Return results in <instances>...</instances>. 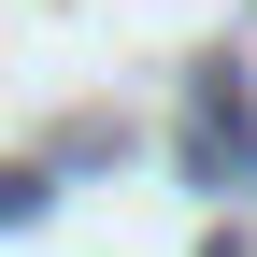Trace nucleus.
<instances>
[{"label": "nucleus", "instance_id": "1", "mask_svg": "<svg viewBox=\"0 0 257 257\" xmlns=\"http://www.w3.org/2000/svg\"><path fill=\"white\" fill-rule=\"evenodd\" d=\"M214 157L243 172V86H200V172H214Z\"/></svg>", "mask_w": 257, "mask_h": 257}]
</instances>
